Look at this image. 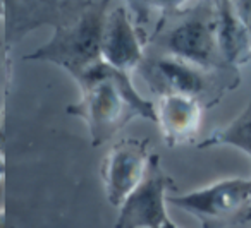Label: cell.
Instances as JSON below:
<instances>
[{"label":"cell","instance_id":"7a4b0ae2","mask_svg":"<svg viewBox=\"0 0 251 228\" xmlns=\"http://www.w3.org/2000/svg\"><path fill=\"white\" fill-rule=\"evenodd\" d=\"M147 48L160 50L210 70H237L226 62L220 50L215 2H176Z\"/></svg>","mask_w":251,"mask_h":228},{"label":"cell","instance_id":"7c38bea8","mask_svg":"<svg viewBox=\"0 0 251 228\" xmlns=\"http://www.w3.org/2000/svg\"><path fill=\"white\" fill-rule=\"evenodd\" d=\"M232 9L251 35V0H236L232 2Z\"/></svg>","mask_w":251,"mask_h":228},{"label":"cell","instance_id":"5b68a950","mask_svg":"<svg viewBox=\"0 0 251 228\" xmlns=\"http://www.w3.org/2000/svg\"><path fill=\"white\" fill-rule=\"evenodd\" d=\"M167 201L193 214L201 228H230L251 220V179L224 180L184 196H169Z\"/></svg>","mask_w":251,"mask_h":228},{"label":"cell","instance_id":"4fadbf2b","mask_svg":"<svg viewBox=\"0 0 251 228\" xmlns=\"http://www.w3.org/2000/svg\"><path fill=\"white\" fill-rule=\"evenodd\" d=\"M162 228H177V227H176V225L172 223L171 220H167V221H165V225H164V227H162Z\"/></svg>","mask_w":251,"mask_h":228},{"label":"cell","instance_id":"8fae6325","mask_svg":"<svg viewBox=\"0 0 251 228\" xmlns=\"http://www.w3.org/2000/svg\"><path fill=\"white\" fill-rule=\"evenodd\" d=\"M219 144H230L251 156V101L236 120L230 122L227 127L215 131L208 139L200 142L198 148L205 149Z\"/></svg>","mask_w":251,"mask_h":228},{"label":"cell","instance_id":"6da1fadb","mask_svg":"<svg viewBox=\"0 0 251 228\" xmlns=\"http://www.w3.org/2000/svg\"><path fill=\"white\" fill-rule=\"evenodd\" d=\"M81 100L67 107V114L81 117L90 127L91 146L107 142L133 118L158 122V112L134 91L127 72L101 62L76 79Z\"/></svg>","mask_w":251,"mask_h":228},{"label":"cell","instance_id":"ba28073f","mask_svg":"<svg viewBox=\"0 0 251 228\" xmlns=\"http://www.w3.org/2000/svg\"><path fill=\"white\" fill-rule=\"evenodd\" d=\"M101 57L105 64L124 72L136 70L143 60L145 46L124 5L108 11L101 35Z\"/></svg>","mask_w":251,"mask_h":228},{"label":"cell","instance_id":"3957f363","mask_svg":"<svg viewBox=\"0 0 251 228\" xmlns=\"http://www.w3.org/2000/svg\"><path fill=\"white\" fill-rule=\"evenodd\" d=\"M136 72L160 98H189L203 108L215 107L227 91L236 90L241 83L239 69L210 70L155 48H145Z\"/></svg>","mask_w":251,"mask_h":228},{"label":"cell","instance_id":"9c48e42d","mask_svg":"<svg viewBox=\"0 0 251 228\" xmlns=\"http://www.w3.org/2000/svg\"><path fill=\"white\" fill-rule=\"evenodd\" d=\"M205 108L195 100L182 96H164L158 105V124L169 148L189 144L196 137Z\"/></svg>","mask_w":251,"mask_h":228},{"label":"cell","instance_id":"8992f818","mask_svg":"<svg viewBox=\"0 0 251 228\" xmlns=\"http://www.w3.org/2000/svg\"><path fill=\"white\" fill-rule=\"evenodd\" d=\"M176 189V182L162 168L160 156L151 155L141 183L121 206L115 228H162L169 220L165 192Z\"/></svg>","mask_w":251,"mask_h":228},{"label":"cell","instance_id":"277c9868","mask_svg":"<svg viewBox=\"0 0 251 228\" xmlns=\"http://www.w3.org/2000/svg\"><path fill=\"white\" fill-rule=\"evenodd\" d=\"M110 2H90L84 12L69 24L57 26L52 40L25 55V60H43L66 69L74 79L103 62L101 35Z\"/></svg>","mask_w":251,"mask_h":228},{"label":"cell","instance_id":"30bf717a","mask_svg":"<svg viewBox=\"0 0 251 228\" xmlns=\"http://www.w3.org/2000/svg\"><path fill=\"white\" fill-rule=\"evenodd\" d=\"M217 4V35L226 62L239 67L251 60V35L232 9V2Z\"/></svg>","mask_w":251,"mask_h":228},{"label":"cell","instance_id":"52a82bcc","mask_svg":"<svg viewBox=\"0 0 251 228\" xmlns=\"http://www.w3.org/2000/svg\"><path fill=\"white\" fill-rule=\"evenodd\" d=\"M148 161V139H122L112 146L101 165L105 194L112 206H122L140 185Z\"/></svg>","mask_w":251,"mask_h":228}]
</instances>
